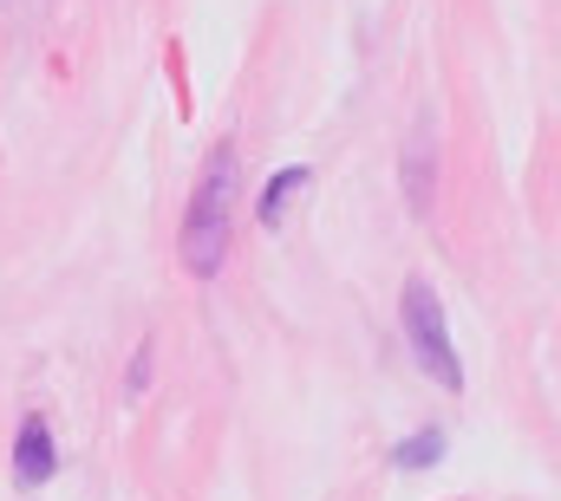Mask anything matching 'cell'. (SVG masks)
I'll return each instance as SVG.
<instances>
[{"instance_id":"obj_1","label":"cell","mask_w":561,"mask_h":501,"mask_svg":"<svg viewBox=\"0 0 561 501\" xmlns=\"http://www.w3.org/2000/svg\"><path fill=\"white\" fill-rule=\"evenodd\" d=\"M236 196H242V176H236V143H216L209 150V170L183 209V267L190 273H216L222 254H229V222H236Z\"/></svg>"},{"instance_id":"obj_2","label":"cell","mask_w":561,"mask_h":501,"mask_svg":"<svg viewBox=\"0 0 561 501\" xmlns=\"http://www.w3.org/2000/svg\"><path fill=\"white\" fill-rule=\"evenodd\" d=\"M399 319H405V339H412L419 365L437 377L444 391H457V384H463V359H457V346H450V326H444V306H437V287H431V280H405Z\"/></svg>"},{"instance_id":"obj_3","label":"cell","mask_w":561,"mask_h":501,"mask_svg":"<svg viewBox=\"0 0 561 501\" xmlns=\"http://www.w3.org/2000/svg\"><path fill=\"white\" fill-rule=\"evenodd\" d=\"M53 469H59L53 423H46V417H20V436H13V482H20V489H39Z\"/></svg>"},{"instance_id":"obj_4","label":"cell","mask_w":561,"mask_h":501,"mask_svg":"<svg viewBox=\"0 0 561 501\" xmlns=\"http://www.w3.org/2000/svg\"><path fill=\"white\" fill-rule=\"evenodd\" d=\"M307 189H313V170H307V163L275 170V183H268V189H262V202H255V222H262V229H280V222H287V209H294Z\"/></svg>"},{"instance_id":"obj_5","label":"cell","mask_w":561,"mask_h":501,"mask_svg":"<svg viewBox=\"0 0 561 501\" xmlns=\"http://www.w3.org/2000/svg\"><path fill=\"white\" fill-rule=\"evenodd\" d=\"M399 176H405V196H412V209H431V183H437V137L431 125L412 130V150H405V163H399Z\"/></svg>"},{"instance_id":"obj_6","label":"cell","mask_w":561,"mask_h":501,"mask_svg":"<svg viewBox=\"0 0 561 501\" xmlns=\"http://www.w3.org/2000/svg\"><path fill=\"white\" fill-rule=\"evenodd\" d=\"M444 456V430H419V443H399V469H424Z\"/></svg>"},{"instance_id":"obj_7","label":"cell","mask_w":561,"mask_h":501,"mask_svg":"<svg viewBox=\"0 0 561 501\" xmlns=\"http://www.w3.org/2000/svg\"><path fill=\"white\" fill-rule=\"evenodd\" d=\"M144 377H150V352H138V359H131V391H144Z\"/></svg>"}]
</instances>
